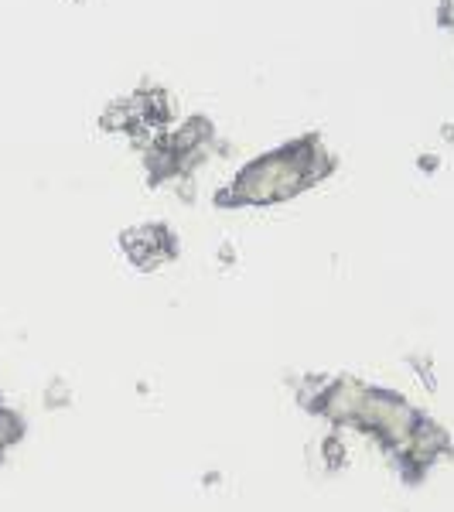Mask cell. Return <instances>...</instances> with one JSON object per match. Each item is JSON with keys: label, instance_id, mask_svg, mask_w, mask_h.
<instances>
[{"label": "cell", "instance_id": "cell-2", "mask_svg": "<svg viewBox=\"0 0 454 512\" xmlns=\"http://www.w3.org/2000/svg\"><path fill=\"white\" fill-rule=\"evenodd\" d=\"M420 420L424 417H420L403 396H396L390 390H369L356 427L359 431L376 434L390 451H400L403 444L410 441V434L417 431Z\"/></svg>", "mask_w": 454, "mask_h": 512}, {"label": "cell", "instance_id": "cell-1", "mask_svg": "<svg viewBox=\"0 0 454 512\" xmlns=\"http://www.w3.org/2000/svg\"><path fill=\"white\" fill-rule=\"evenodd\" d=\"M325 171H328V158L321 154V147L315 140H301V144H291V147H284V151L246 164V168L239 171V178L233 181V192L226 198L236 205L284 202V198L315 185Z\"/></svg>", "mask_w": 454, "mask_h": 512}, {"label": "cell", "instance_id": "cell-6", "mask_svg": "<svg viewBox=\"0 0 454 512\" xmlns=\"http://www.w3.org/2000/svg\"><path fill=\"white\" fill-rule=\"evenodd\" d=\"M21 434H24L21 417L14 414V410L0 407V454L11 448V444H18V441H21Z\"/></svg>", "mask_w": 454, "mask_h": 512}, {"label": "cell", "instance_id": "cell-3", "mask_svg": "<svg viewBox=\"0 0 454 512\" xmlns=\"http://www.w3.org/2000/svg\"><path fill=\"white\" fill-rule=\"evenodd\" d=\"M366 396H369V386L359 383V379H352V376L332 379V383H325V393H321V400H318V410L332 420L335 427H356Z\"/></svg>", "mask_w": 454, "mask_h": 512}, {"label": "cell", "instance_id": "cell-4", "mask_svg": "<svg viewBox=\"0 0 454 512\" xmlns=\"http://www.w3.org/2000/svg\"><path fill=\"white\" fill-rule=\"evenodd\" d=\"M448 448H451L448 434H444L437 424H431V420H420L417 431L410 434V441L403 444V448L396 451V454H400L403 465H407L410 472L417 475V472H424L427 465H434V461L441 458V454L448 451Z\"/></svg>", "mask_w": 454, "mask_h": 512}, {"label": "cell", "instance_id": "cell-5", "mask_svg": "<svg viewBox=\"0 0 454 512\" xmlns=\"http://www.w3.org/2000/svg\"><path fill=\"white\" fill-rule=\"evenodd\" d=\"M123 250H127V256L137 267L154 270V267H161L164 260L175 256V243H171V233H164L161 226H144L123 236Z\"/></svg>", "mask_w": 454, "mask_h": 512}]
</instances>
